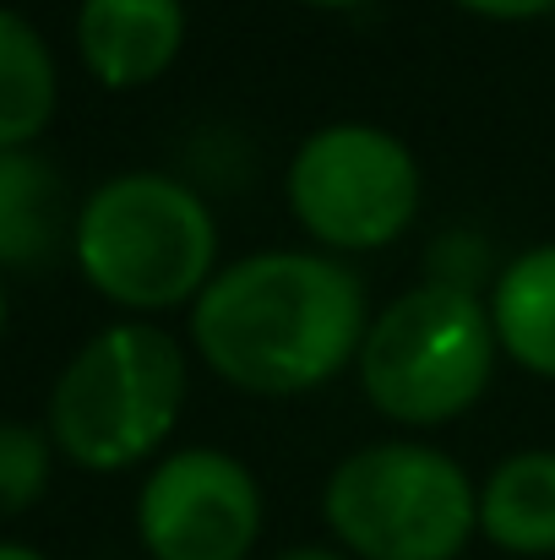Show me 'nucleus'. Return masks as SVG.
I'll list each match as a JSON object with an SVG mask.
<instances>
[{"label": "nucleus", "mask_w": 555, "mask_h": 560, "mask_svg": "<svg viewBox=\"0 0 555 560\" xmlns=\"http://www.w3.org/2000/svg\"><path fill=\"white\" fill-rule=\"evenodd\" d=\"M366 278L322 250H256L212 272L190 305V349L251 397H305L360 360Z\"/></svg>", "instance_id": "f257e3e1"}, {"label": "nucleus", "mask_w": 555, "mask_h": 560, "mask_svg": "<svg viewBox=\"0 0 555 560\" xmlns=\"http://www.w3.org/2000/svg\"><path fill=\"white\" fill-rule=\"evenodd\" d=\"M77 272L120 311L196 305L218 272V223L201 190L164 170H126L88 190L71 229Z\"/></svg>", "instance_id": "f03ea898"}, {"label": "nucleus", "mask_w": 555, "mask_h": 560, "mask_svg": "<svg viewBox=\"0 0 555 560\" xmlns=\"http://www.w3.org/2000/svg\"><path fill=\"white\" fill-rule=\"evenodd\" d=\"M190 365L175 332L153 322H115L93 332L49 386L44 430L55 452L88 474L148 463L181 424Z\"/></svg>", "instance_id": "7ed1b4c3"}, {"label": "nucleus", "mask_w": 555, "mask_h": 560, "mask_svg": "<svg viewBox=\"0 0 555 560\" xmlns=\"http://www.w3.org/2000/svg\"><path fill=\"white\" fill-rule=\"evenodd\" d=\"M496 354V322L479 294L419 283L370 316L355 371L381 419L403 430H436L485 397Z\"/></svg>", "instance_id": "20e7f679"}, {"label": "nucleus", "mask_w": 555, "mask_h": 560, "mask_svg": "<svg viewBox=\"0 0 555 560\" xmlns=\"http://www.w3.org/2000/svg\"><path fill=\"white\" fill-rule=\"evenodd\" d=\"M322 517L355 560H458L479 528V490L425 441H370L333 468Z\"/></svg>", "instance_id": "39448f33"}, {"label": "nucleus", "mask_w": 555, "mask_h": 560, "mask_svg": "<svg viewBox=\"0 0 555 560\" xmlns=\"http://www.w3.org/2000/svg\"><path fill=\"white\" fill-rule=\"evenodd\" d=\"M284 196L294 223L316 245L360 256L408 234V223L419 218L425 180L403 137L366 120H333L294 148Z\"/></svg>", "instance_id": "423d86ee"}, {"label": "nucleus", "mask_w": 555, "mask_h": 560, "mask_svg": "<svg viewBox=\"0 0 555 560\" xmlns=\"http://www.w3.org/2000/svg\"><path fill=\"white\" fill-rule=\"evenodd\" d=\"M137 534L153 560H245L262 539V485L218 446H181L148 474Z\"/></svg>", "instance_id": "0eeeda50"}, {"label": "nucleus", "mask_w": 555, "mask_h": 560, "mask_svg": "<svg viewBox=\"0 0 555 560\" xmlns=\"http://www.w3.org/2000/svg\"><path fill=\"white\" fill-rule=\"evenodd\" d=\"M181 0H82L77 11V55L99 88H148L181 60Z\"/></svg>", "instance_id": "6e6552de"}, {"label": "nucleus", "mask_w": 555, "mask_h": 560, "mask_svg": "<svg viewBox=\"0 0 555 560\" xmlns=\"http://www.w3.org/2000/svg\"><path fill=\"white\" fill-rule=\"evenodd\" d=\"M77 212L66 175L38 148H0V267L38 272L71 245Z\"/></svg>", "instance_id": "1a4fd4ad"}, {"label": "nucleus", "mask_w": 555, "mask_h": 560, "mask_svg": "<svg viewBox=\"0 0 555 560\" xmlns=\"http://www.w3.org/2000/svg\"><path fill=\"white\" fill-rule=\"evenodd\" d=\"M479 534L507 556H555V452H512L479 485Z\"/></svg>", "instance_id": "9d476101"}, {"label": "nucleus", "mask_w": 555, "mask_h": 560, "mask_svg": "<svg viewBox=\"0 0 555 560\" xmlns=\"http://www.w3.org/2000/svg\"><path fill=\"white\" fill-rule=\"evenodd\" d=\"M490 322L507 360L555 381V245L501 261V278L490 283Z\"/></svg>", "instance_id": "9b49d317"}, {"label": "nucleus", "mask_w": 555, "mask_h": 560, "mask_svg": "<svg viewBox=\"0 0 555 560\" xmlns=\"http://www.w3.org/2000/svg\"><path fill=\"white\" fill-rule=\"evenodd\" d=\"M60 109V71L44 33L0 5V148H33Z\"/></svg>", "instance_id": "f8f14e48"}, {"label": "nucleus", "mask_w": 555, "mask_h": 560, "mask_svg": "<svg viewBox=\"0 0 555 560\" xmlns=\"http://www.w3.org/2000/svg\"><path fill=\"white\" fill-rule=\"evenodd\" d=\"M55 474V441L44 424L0 419V517H16L44 501Z\"/></svg>", "instance_id": "ddd939ff"}, {"label": "nucleus", "mask_w": 555, "mask_h": 560, "mask_svg": "<svg viewBox=\"0 0 555 560\" xmlns=\"http://www.w3.org/2000/svg\"><path fill=\"white\" fill-rule=\"evenodd\" d=\"M425 267H430L425 283H447V289H463V294H479V283H496V278H501L490 245H485L479 234H469V229L441 234V240L425 250Z\"/></svg>", "instance_id": "4468645a"}, {"label": "nucleus", "mask_w": 555, "mask_h": 560, "mask_svg": "<svg viewBox=\"0 0 555 560\" xmlns=\"http://www.w3.org/2000/svg\"><path fill=\"white\" fill-rule=\"evenodd\" d=\"M452 5L469 16H485V22H534V16L555 11V0H452Z\"/></svg>", "instance_id": "2eb2a0df"}, {"label": "nucleus", "mask_w": 555, "mask_h": 560, "mask_svg": "<svg viewBox=\"0 0 555 560\" xmlns=\"http://www.w3.org/2000/svg\"><path fill=\"white\" fill-rule=\"evenodd\" d=\"M278 560H355V556H338V550H322V545H300V550H284Z\"/></svg>", "instance_id": "dca6fc26"}, {"label": "nucleus", "mask_w": 555, "mask_h": 560, "mask_svg": "<svg viewBox=\"0 0 555 560\" xmlns=\"http://www.w3.org/2000/svg\"><path fill=\"white\" fill-rule=\"evenodd\" d=\"M0 560H49V556H38V550H27V545H11V539H0Z\"/></svg>", "instance_id": "f3484780"}, {"label": "nucleus", "mask_w": 555, "mask_h": 560, "mask_svg": "<svg viewBox=\"0 0 555 560\" xmlns=\"http://www.w3.org/2000/svg\"><path fill=\"white\" fill-rule=\"evenodd\" d=\"M300 5H311V11H355L366 0H300Z\"/></svg>", "instance_id": "a211bd4d"}, {"label": "nucleus", "mask_w": 555, "mask_h": 560, "mask_svg": "<svg viewBox=\"0 0 555 560\" xmlns=\"http://www.w3.org/2000/svg\"><path fill=\"white\" fill-rule=\"evenodd\" d=\"M0 332H5V267H0Z\"/></svg>", "instance_id": "6ab92c4d"}, {"label": "nucleus", "mask_w": 555, "mask_h": 560, "mask_svg": "<svg viewBox=\"0 0 555 560\" xmlns=\"http://www.w3.org/2000/svg\"><path fill=\"white\" fill-rule=\"evenodd\" d=\"M551 22H555V11H551Z\"/></svg>", "instance_id": "aec40b11"}]
</instances>
